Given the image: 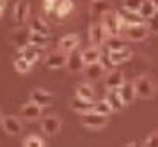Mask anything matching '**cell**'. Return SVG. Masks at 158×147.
I'll list each match as a JSON object with an SVG mask.
<instances>
[{
    "label": "cell",
    "mask_w": 158,
    "mask_h": 147,
    "mask_svg": "<svg viewBox=\"0 0 158 147\" xmlns=\"http://www.w3.org/2000/svg\"><path fill=\"white\" fill-rule=\"evenodd\" d=\"M30 30H34V32H41V34H50V27H48V23L43 20V18H39V16H36V18H32V21H30Z\"/></svg>",
    "instance_id": "obj_26"
},
{
    "label": "cell",
    "mask_w": 158,
    "mask_h": 147,
    "mask_svg": "<svg viewBox=\"0 0 158 147\" xmlns=\"http://www.w3.org/2000/svg\"><path fill=\"white\" fill-rule=\"evenodd\" d=\"M73 13V2L71 0H59L57 9H55V14L59 18H66Z\"/></svg>",
    "instance_id": "obj_25"
},
{
    "label": "cell",
    "mask_w": 158,
    "mask_h": 147,
    "mask_svg": "<svg viewBox=\"0 0 158 147\" xmlns=\"http://www.w3.org/2000/svg\"><path fill=\"white\" fill-rule=\"evenodd\" d=\"M29 43H34V44H39V46H46V44H48V35L41 34V32H34V30H30Z\"/></svg>",
    "instance_id": "obj_29"
},
{
    "label": "cell",
    "mask_w": 158,
    "mask_h": 147,
    "mask_svg": "<svg viewBox=\"0 0 158 147\" xmlns=\"http://www.w3.org/2000/svg\"><path fill=\"white\" fill-rule=\"evenodd\" d=\"M82 59H84V62H85V64L100 62V60H101V50H100V46L93 44V46L85 48L84 51H82Z\"/></svg>",
    "instance_id": "obj_21"
},
{
    "label": "cell",
    "mask_w": 158,
    "mask_h": 147,
    "mask_svg": "<svg viewBox=\"0 0 158 147\" xmlns=\"http://www.w3.org/2000/svg\"><path fill=\"white\" fill-rule=\"evenodd\" d=\"M78 44H80V37L77 34H66V35H62L60 41H59V50L69 53V51H73V50H77Z\"/></svg>",
    "instance_id": "obj_19"
},
{
    "label": "cell",
    "mask_w": 158,
    "mask_h": 147,
    "mask_svg": "<svg viewBox=\"0 0 158 147\" xmlns=\"http://www.w3.org/2000/svg\"><path fill=\"white\" fill-rule=\"evenodd\" d=\"M121 35L130 41H144L149 35V27L144 23H135V25H123Z\"/></svg>",
    "instance_id": "obj_2"
},
{
    "label": "cell",
    "mask_w": 158,
    "mask_h": 147,
    "mask_svg": "<svg viewBox=\"0 0 158 147\" xmlns=\"http://www.w3.org/2000/svg\"><path fill=\"white\" fill-rule=\"evenodd\" d=\"M29 13H30V6L27 0H18L15 4V9H13V18L18 25H23L27 18H29Z\"/></svg>",
    "instance_id": "obj_13"
},
{
    "label": "cell",
    "mask_w": 158,
    "mask_h": 147,
    "mask_svg": "<svg viewBox=\"0 0 158 147\" xmlns=\"http://www.w3.org/2000/svg\"><path fill=\"white\" fill-rule=\"evenodd\" d=\"M84 59H82V51H77V50H73L68 53V64H66V67L71 71V73H80V71L84 69Z\"/></svg>",
    "instance_id": "obj_16"
},
{
    "label": "cell",
    "mask_w": 158,
    "mask_h": 147,
    "mask_svg": "<svg viewBox=\"0 0 158 147\" xmlns=\"http://www.w3.org/2000/svg\"><path fill=\"white\" fill-rule=\"evenodd\" d=\"M2 120H4V115H2V112H0V126H2Z\"/></svg>",
    "instance_id": "obj_36"
},
{
    "label": "cell",
    "mask_w": 158,
    "mask_h": 147,
    "mask_svg": "<svg viewBox=\"0 0 158 147\" xmlns=\"http://www.w3.org/2000/svg\"><path fill=\"white\" fill-rule=\"evenodd\" d=\"M135 85V92L140 99H151L155 98L156 94V84H155V78L149 76V75H144V76H139L133 82Z\"/></svg>",
    "instance_id": "obj_1"
},
{
    "label": "cell",
    "mask_w": 158,
    "mask_h": 147,
    "mask_svg": "<svg viewBox=\"0 0 158 147\" xmlns=\"http://www.w3.org/2000/svg\"><path fill=\"white\" fill-rule=\"evenodd\" d=\"M119 14V18H121L123 25H135V23H144V18L140 16L139 11H131V9H126V7H123L117 11Z\"/></svg>",
    "instance_id": "obj_15"
},
{
    "label": "cell",
    "mask_w": 158,
    "mask_h": 147,
    "mask_svg": "<svg viewBox=\"0 0 158 147\" xmlns=\"http://www.w3.org/2000/svg\"><path fill=\"white\" fill-rule=\"evenodd\" d=\"M144 145H148V147H158V131H156V133H151L149 137L146 138Z\"/></svg>",
    "instance_id": "obj_34"
},
{
    "label": "cell",
    "mask_w": 158,
    "mask_h": 147,
    "mask_svg": "<svg viewBox=\"0 0 158 147\" xmlns=\"http://www.w3.org/2000/svg\"><path fill=\"white\" fill-rule=\"evenodd\" d=\"M101 23L107 30L108 35H121V30H123V21L119 18V14L114 13V11H108L101 16Z\"/></svg>",
    "instance_id": "obj_3"
},
{
    "label": "cell",
    "mask_w": 158,
    "mask_h": 147,
    "mask_svg": "<svg viewBox=\"0 0 158 147\" xmlns=\"http://www.w3.org/2000/svg\"><path fill=\"white\" fill-rule=\"evenodd\" d=\"M139 13H140V16H142L144 20H153V18H156L158 16V9H156V6H155L151 0H142Z\"/></svg>",
    "instance_id": "obj_22"
},
{
    "label": "cell",
    "mask_w": 158,
    "mask_h": 147,
    "mask_svg": "<svg viewBox=\"0 0 158 147\" xmlns=\"http://www.w3.org/2000/svg\"><path fill=\"white\" fill-rule=\"evenodd\" d=\"M57 4H59V0H43V9L46 13L53 14L55 9H57Z\"/></svg>",
    "instance_id": "obj_32"
},
{
    "label": "cell",
    "mask_w": 158,
    "mask_h": 147,
    "mask_svg": "<svg viewBox=\"0 0 158 147\" xmlns=\"http://www.w3.org/2000/svg\"><path fill=\"white\" fill-rule=\"evenodd\" d=\"M69 108L73 112H78V113H87V112H93L96 108V103H91L89 99H82V98H73L69 101Z\"/></svg>",
    "instance_id": "obj_17"
},
{
    "label": "cell",
    "mask_w": 158,
    "mask_h": 147,
    "mask_svg": "<svg viewBox=\"0 0 158 147\" xmlns=\"http://www.w3.org/2000/svg\"><path fill=\"white\" fill-rule=\"evenodd\" d=\"M107 37H108V34L105 30V27H103V23H93L91 25V28H89V39H91L93 44L101 46V44H105Z\"/></svg>",
    "instance_id": "obj_8"
},
{
    "label": "cell",
    "mask_w": 158,
    "mask_h": 147,
    "mask_svg": "<svg viewBox=\"0 0 158 147\" xmlns=\"http://www.w3.org/2000/svg\"><path fill=\"white\" fill-rule=\"evenodd\" d=\"M41 112H43V106L34 103L32 99L20 108V113H22V117L25 120H37L39 117H41Z\"/></svg>",
    "instance_id": "obj_11"
},
{
    "label": "cell",
    "mask_w": 158,
    "mask_h": 147,
    "mask_svg": "<svg viewBox=\"0 0 158 147\" xmlns=\"http://www.w3.org/2000/svg\"><path fill=\"white\" fill-rule=\"evenodd\" d=\"M107 120H108V115H103V113L96 112H87V113H82V124L89 129H101V128L107 126Z\"/></svg>",
    "instance_id": "obj_4"
},
{
    "label": "cell",
    "mask_w": 158,
    "mask_h": 147,
    "mask_svg": "<svg viewBox=\"0 0 158 147\" xmlns=\"http://www.w3.org/2000/svg\"><path fill=\"white\" fill-rule=\"evenodd\" d=\"M140 4H142V0H123V7L131 9V11H139Z\"/></svg>",
    "instance_id": "obj_33"
},
{
    "label": "cell",
    "mask_w": 158,
    "mask_h": 147,
    "mask_svg": "<svg viewBox=\"0 0 158 147\" xmlns=\"http://www.w3.org/2000/svg\"><path fill=\"white\" fill-rule=\"evenodd\" d=\"M30 99L44 108V106H48L53 103V94L48 91H44V89H34V91L30 92Z\"/></svg>",
    "instance_id": "obj_18"
},
{
    "label": "cell",
    "mask_w": 158,
    "mask_h": 147,
    "mask_svg": "<svg viewBox=\"0 0 158 147\" xmlns=\"http://www.w3.org/2000/svg\"><path fill=\"white\" fill-rule=\"evenodd\" d=\"M77 96L82 98V99H89V101H93L94 87L91 84H78L77 85Z\"/></svg>",
    "instance_id": "obj_24"
},
{
    "label": "cell",
    "mask_w": 158,
    "mask_h": 147,
    "mask_svg": "<svg viewBox=\"0 0 158 147\" xmlns=\"http://www.w3.org/2000/svg\"><path fill=\"white\" fill-rule=\"evenodd\" d=\"M43 51H44V46H39V44H34V43H27V44H23L20 48V55L29 59L30 62L34 64L39 57L43 55Z\"/></svg>",
    "instance_id": "obj_12"
},
{
    "label": "cell",
    "mask_w": 158,
    "mask_h": 147,
    "mask_svg": "<svg viewBox=\"0 0 158 147\" xmlns=\"http://www.w3.org/2000/svg\"><path fill=\"white\" fill-rule=\"evenodd\" d=\"M107 51H108V59H110V62L114 64V66L128 62L130 59L133 57V51H131L130 48H126V46L117 48V50H107Z\"/></svg>",
    "instance_id": "obj_9"
},
{
    "label": "cell",
    "mask_w": 158,
    "mask_h": 147,
    "mask_svg": "<svg viewBox=\"0 0 158 147\" xmlns=\"http://www.w3.org/2000/svg\"><path fill=\"white\" fill-rule=\"evenodd\" d=\"M2 128H4V131L7 135H20L23 129V124L22 120L18 119V117H15V115H6L4 117V120H2Z\"/></svg>",
    "instance_id": "obj_14"
},
{
    "label": "cell",
    "mask_w": 158,
    "mask_h": 147,
    "mask_svg": "<svg viewBox=\"0 0 158 147\" xmlns=\"http://www.w3.org/2000/svg\"><path fill=\"white\" fill-rule=\"evenodd\" d=\"M30 67H32V62H30L29 59H25V57L18 55L15 59V69L18 71V73H22V75H25V73H29Z\"/></svg>",
    "instance_id": "obj_28"
},
{
    "label": "cell",
    "mask_w": 158,
    "mask_h": 147,
    "mask_svg": "<svg viewBox=\"0 0 158 147\" xmlns=\"http://www.w3.org/2000/svg\"><path fill=\"white\" fill-rule=\"evenodd\" d=\"M44 64H46L50 69H60V67H66V64H68V53L62 51V50H59V51H52L50 55H46Z\"/></svg>",
    "instance_id": "obj_7"
},
{
    "label": "cell",
    "mask_w": 158,
    "mask_h": 147,
    "mask_svg": "<svg viewBox=\"0 0 158 147\" xmlns=\"http://www.w3.org/2000/svg\"><path fill=\"white\" fill-rule=\"evenodd\" d=\"M105 99L110 103V106L114 108V112H119V110H123V106H124V103H123V99H121V96H119L117 91H108Z\"/></svg>",
    "instance_id": "obj_23"
},
{
    "label": "cell",
    "mask_w": 158,
    "mask_h": 147,
    "mask_svg": "<svg viewBox=\"0 0 158 147\" xmlns=\"http://www.w3.org/2000/svg\"><path fill=\"white\" fill-rule=\"evenodd\" d=\"M82 73H84L85 80H91V82H94V80H100L101 76H105L107 67H105V64L100 60V62L85 64V66H84V69H82Z\"/></svg>",
    "instance_id": "obj_5"
},
{
    "label": "cell",
    "mask_w": 158,
    "mask_h": 147,
    "mask_svg": "<svg viewBox=\"0 0 158 147\" xmlns=\"http://www.w3.org/2000/svg\"><path fill=\"white\" fill-rule=\"evenodd\" d=\"M151 2H153V4L156 6V9H158V0H151Z\"/></svg>",
    "instance_id": "obj_37"
},
{
    "label": "cell",
    "mask_w": 158,
    "mask_h": 147,
    "mask_svg": "<svg viewBox=\"0 0 158 147\" xmlns=\"http://www.w3.org/2000/svg\"><path fill=\"white\" fill-rule=\"evenodd\" d=\"M23 145L25 147H43L44 140L39 137V135H29V137L23 140Z\"/></svg>",
    "instance_id": "obj_30"
},
{
    "label": "cell",
    "mask_w": 158,
    "mask_h": 147,
    "mask_svg": "<svg viewBox=\"0 0 158 147\" xmlns=\"http://www.w3.org/2000/svg\"><path fill=\"white\" fill-rule=\"evenodd\" d=\"M108 11H112V4H110L108 0H94L93 2V13L94 14L103 16V14L108 13Z\"/></svg>",
    "instance_id": "obj_27"
},
{
    "label": "cell",
    "mask_w": 158,
    "mask_h": 147,
    "mask_svg": "<svg viewBox=\"0 0 158 147\" xmlns=\"http://www.w3.org/2000/svg\"><path fill=\"white\" fill-rule=\"evenodd\" d=\"M6 7H7V0H0V16L4 14V11H6Z\"/></svg>",
    "instance_id": "obj_35"
},
{
    "label": "cell",
    "mask_w": 158,
    "mask_h": 147,
    "mask_svg": "<svg viewBox=\"0 0 158 147\" xmlns=\"http://www.w3.org/2000/svg\"><path fill=\"white\" fill-rule=\"evenodd\" d=\"M60 126H62V122H60V119H59L57 115H46V117L41 119V129L48 137L57 135L60 131Z\"/></svg>",
    "instance_id": "obj_6"
},
{
    "label": "cell",
    "mask_w": 158,
    "mask_h": 147,
    "mask_svg": "<svg viewBox=\"0 0 158 147\" xmlns=\"http://www.w3.org/2000/svg\"><path fill=\"white\" fill-rule=\"evenodd\" d=\"M124 84V75L119 69H110L105 73V87L108 91H117Z\"/></svg>",
    "instance_id": "obj_10"
},
{
    "label": "cell",
    "mask_w": 158,
    "mask_h": 147,
    "mask_svg": "<svg viewBox=\"0 0 158 147\" xmlns=\"http://www.w3.org/2000/svg\"><path fill=\"white\" fill-rule=\"evenodd\" d=\"M117 92H119V96H121V99H123V103H124V105H130V103L137 98L133 82H124V84L117 89Z\"/></svg>",
    "instance_id": "obj_20"
},
{
    "label": "cell",
    "mask_w": 158,
    "mask_h": 147,
    "mask_svg": "<svg viewBox=\"0 0 158 147\" xmlns=\"http://www.w3.org/2000/svg\"><path fill=\"white\" fill-rule=\"evenodd\" d=\"M94 110H96V112H100V113H103V115H110V113L114 112V108L110 106V103H108L107 99H103V101H98Z\"/></svg>",
    "instance_id": "obj_31"
}]
</instances>
